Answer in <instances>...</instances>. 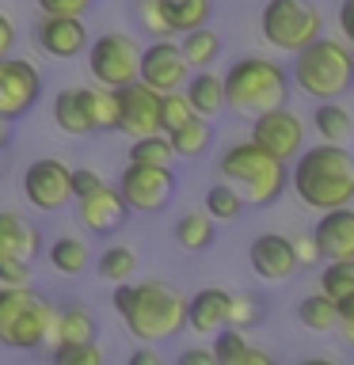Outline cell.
I'll list each match as a JSON object with an SVG mask.
<instances>
[{
    "label": "cell",
    "mask_w": 354,
    "mask_h": 365,
    "mask_svg": "<svg viewBox=\"0 0 354 365\" xmlns=\"http://www.w3.org/2000/svg\"><path fill=\"white\" fill-rule=\"evenodd\" d=\"M111 304L118 308V316L126 319L130 335L137 342H168L187 327V297L176 285L148 278V282H114Z\"/></svg>",
    "instance_id": "cell-1"
},
{
    "label": "cell",
    "mask_w": 354,
    "mask_h": 365,
    "mask_svg": "<svg viewBox=\"0 0 354 365\" xmlns=\"http://www.w3.org/2000/svg\"><path fill=\"white\" fill-rule=\"evenodd\" d=\"M290 187L308 210H339L354 202V156L335 141L301 148L290 168Z\"/></svg>",
    "instance_id": "cell-2"
},
{
    "label": "cell",
    "mask_w": 354,
    "mask_h": 365,
    "mask_svg": "<svg viewBox=\"0 0 354 365\" xmlns=\"http://www.w3.org/2000/svg\"><path fill=\"white\" fill-rule=\"evenodd\" d=\"M221 179H228L233 187L240 190L244 205H274L290 187V164L278 156H270L267 148H259L256 141H240V145H228L221 160Z\"/></svg>",
    "instance_id": "cell-3"
},
{
    "label": "cell",
    "mask_w": 354,
    "mask_h": 365,
    "mask_svg": "<svg viewBox=\"0 0 354 365\" xmlns=\"http://www.w3.org/2000/svg\"><path fill=\"white\" fill-rule=\"evenodd\" d=\"M0 342L8 350L54 346L57 308L31 285H0Z\"/></svg>",
    "instance_id": "cell-4"
},
{
    "label": "cell",
    "mask_w": 354,
    "mask_h": 365,
    "mask_svg": "<svg viewBox=\"0 0 354 365\" xmlns=\"http://www.w3.org/2000/svg\"><path fill=\"white\" fill-rule=\"evenodd\" d=\"M290 99V76L270 57H236L225 68V107L236 114H263L274 107H285Z\"/></svg>",
    "instance_id": "cell-5"
},
{
    "label": "cell",
    "mask_w": 354,
    "mask_h": 365,
    "mask_svg": "<svg viewBox=\"0 0 354 365\" xmlns=\"http://www.w3.org/2000/svg\"><path fill=\"white\" fill-rule=\"evenodd\" d=\"M293 80L308 99H343L354 91V50L343 38H313L305 50L293 53Z\"/></svg>",
    "instance_id": "cell-6"
},
{
    "label": "cell",
    "mask_w": 354,
    "mask_h": 365,
    "mask_svg": "<svg viewBox=\"0 0 354 365\" xmlns=\"http://www.w3.org/2000/svg\"><path fill=\"white\" fill-rule=\"evenodd\" d=\"M324 31V16L313 0H267L259 11V34L282 53L305 50Z\"/></svg>",
    "instance_id": "cell-7"
},
{
    "label": "cell",
    "mask_w": 354,
    "mask_h": 365,
    "mask_svg": "<svg viewBox=\"0 0 354 365\" xmlns=\"http://www.w3.org/2000/svg\"><path fill=\"white\" fill-rule=\"evenodd\" d=\"M88 73L96 84L126 88L141 80V46L122 31H107L88 46Z\"/></svg>",
    "instance_id": "cell-8"
},
{
    "label": "cell",
    "mask_w": 354,
    "mask_h": 365,
    "mask_svg": "<svg viewBox=\"0 0 354 365\" xmlns=\"http://www.w3.org/2000/svg\"><path fill=\"white\" fill-rule=\"evenodd\" d=\"M118 190L130 213H164L171 198H176V175H171L168 164H126V171L118 175Z\"/></svg>",
    "instance_id": "cell-9"
},
{
    "label": "cell",
    "mask_w": 354,
    "mask_h": 365,
    "mask_svg": "<svg viewBox=\"0 0 354 365\" xmlns=\"http://www.w3.org/2000/svg\"><path fill=\"white\" fill-rule=\"evenodd\" d=\"M23 198L42 213H57L65 202H73V168L54 156L34 160L23 175Z\"/></svg>",
    "instance_id": "cell-10"
},
{
    "label": "cell",
    "mask_w": 354,
    "mask_h": 365,
    "mask_svg": "<svg viewBox=\"0 0 354 365\" xmlns=\"http://www.w3.org/2000/svg\"><path fill=\"white\" fill-rule=\"evenodd\" d=\"M251 141L259 148H267L270 156L293 164L297 153L305 148V122L297 118L290 107L263 110V114H256V122H251Z\"/></svg>",
    "instance_id": "cell-11"
},
{
    "label": "cell",
    "mask_w": 354,
    "mask_h": 365,
    "mask_svg": "<svg viewBox=\"0 0 354 365\" xmlns=\"http://www.w3.org/2000/svg\"><path fill=\"white\" fill-rule=\"evenodd\" d=\"M42 96V73L23 57H0V110L8 118H23Z\"/></svg>",
    "instance_id": "cell-12"
},
{
    "label": "cell",
    "mask_w": 354,
    "mask_h": 365,
    "mask_svg": "<svg viewBox=\"0 0 354 365\" xmlns=\"http://www.w3.org/2000/svg\"><path fill=\"white\" fill-rule=\"evenodd\" d=\"M160 96L164 91L148 88L145 80H133V84L118 88V133L133 137H148V133H160Z\"/></svg>",
    "instance_id": "cell-13"
},
{
    "label": "cell",
    "mask_w": 354,
    "mask_h": 365,
    "mask_svg": "<svg viewBox=\"0 0 354 365\" xmlns=\"http://www.w3.org/2000/svg\"><path fill=\"white\" fill-rule=\"evenodd\" d=\"M34 46L54 61H69V57H80L88 50V27L80 16H39Z\"/></svg>",
    "instance_id": "cell-14"
},
{
    "label": "cell",
    "mask_w": 354,
    "mask_h": 365,
    "mask_svg": "<svg viewBox=\"0 0 354 365\" xmlns=\"http://www.w3.org/2000/svg\"><path fill=\"white\" fill-rule=\"evenodd\" d=\"M76 221L96 236H111L130 221V205H126L118 187H107V182H103V187H96L91 194H84V198H76Z\"/></svg>",
    "instance_id": "cell-15"
},
{
    "label": "cell",
    "mask_w": 354,
    "mask_h": 365,
    "mask_svg": "<svg viewBox=\"0 0 354 365\" xmlns=\"http://www.w3.org/2000/svg\"><path fill=\"white\" fill-rule=\"evenodd\" d=\"M187 76H191V65H187V57H183V50L171 38H156L153 46L141 50V80L148 88L176 91V88L187 84Z\"/></svg>",
    "instance_id": "cell-16"
},
{
    "label": "cell",
    "mask_w": 354,
    "mask_h": 365,
    "mask_svg": "<svg viewBox=\"0 0 354 365\" xmlns=\"http://www.w3.org/2000/svg\"><path fill=\"white\" fill-rule=\"evenodd\" d=\"M248 262H251V270H256L263 282H270V285L290 282V278H293V270H297L293 240H290V236H282V232H263V236L251 240Z\"/></svg>",
    "instance_id": "cell-17"
},
{
    "label": "cell",
    "mask_w": 354,
    "mask_h": 365,
    "mask_svg": "<svg viewBox=\"0 0 354 365\" xmlns=\"http://www.w3.org/2000/svg\"><path fill=\"white\" fill-rule=\"evenodd\" d=\"M324 259H354V210L339 205V210H324L313 228Z\"/></svg>",
    "instance_id": "cell-18"
},
{
    "label": "cell",
    "mask_w": 354,
    "mask_h": 365,
    "mask_svg": "<svg viewBox=\"0 0 354 365\" xmlns=\"http://www.w3.org/2000/svg\"><path fill=\"white\" fill-rule=\"evenodd\" d=\"M228 289H198L194 297H187V327L198 331V335H217L228 324Z\"/></svg>",
    "instance_id": "cell-19"
},
{
    "label": "cell",
    "mask_w": 354,
    "mask_h": 365,
    "mask_svg": "<svg viewBox=\"0 0 354 365\" xmlns=\"http://www.w3.org/2000/svg\"><path fill=\"white\" fill-rule=\"evenodd\" d=\"M42 251V236L31 221L19 213H0V259H23L34 262Z\"/></svg>",
    "instance_id": "cell-20"
},
{
    "label": "cell",
    "mask_w": 354,
    "mask_h": 365,
    "mask_svg": "<svg viewBox=\"0 0 354 365\" xmlns=\"http://www.w3.org/2000/svg\"><path fill=\"white\" fill-rule=\"evenodd\" d=\"M187 91L194 114H202V118H217V114L225 110V76H217L213 68H198V73L187 76Z\"/></svg>",
    "instance_id": "cell-21"
},
{
    "label": "cell",
    "mask_w": 354,
    "mask_h": 365,
    "mask_svg": "<svg viewBox=\"0 0 354 365\" xmlns=\"http://www.w3.org/2000/svg\"><path fill=\"white\" fill-rule=\"evenodd\" d=\"M80 96H84V110H88L91 133L118 130V88L91 84V88H80Z\"/></svg>",
    "instance_id": "cell-22"
},
{
    "label": "cell",
    "mask_w": 354,
    "mask_h": 365,
    "mask_svg": "<svg viewBox=\"0 0 354 365\" xmlns=\"http://www.w3.org/2000/svg\"><path fill=\"white\" fill-rule=\"evenodd\" d=\"M54 122H57V130L69 133V137H88V133H91V122H88V110H84V96H80V88L57 91V99H54Z\"/></svg>",
    "instance_id": "cell-23"
},
{
    "label": "cell",
    "mask_w": 354,
    "mask_h": 365,
    "mask_svg": "<svg viewBox=\"0 0 354 365\" xmlns=\"http://www.w3.org/2000/svg\"><path fill=\"white\" fill-rule=\"evenodd\" d=\"M313 125H316L320 141H335V145H347V137L354 133V118H350V110L343 107L339 99H324V103H316Z\"/></svg>",
    "instance_id": "cell-24"
},
{
    "label": "cell",
    "mask_w": 354,
    "mask_h": 365,
    "mask_svg": "<svg viewBox=\"0 0 354 365\" xmlns=\"http://www.w3.org/2000/svg\"><path fill=\"white\" fill-rule=\"evenodd\" d=\"M168 141H171V148H176V156L194 160V156H202L206 148H210V141H213V125H210V118L194 114L187 125H179V130H168Z\"/></svg>",
    "instance_id": "cell-25"
},
{
    "label": "cell",
    "mask_w": 354,
    "mask_h": 365,
    "mask_svg": "<svg viewBox=\"0 0 354 365\" xmlns=\"http://www.w3.org/2000/svg\"><path fill=\"white\" fill-rule=\"evenodd\" d=\"M176 244L183 251H191V255H198V251H206L213 244V217L210 213H198V210H191V213H183L179 221H176Z\"/></svg>",
    "instance_id": "cell-26"
},
{
    "label": "cell",
    "mask_w": 354,
    "mask_h": 365,
    "mask_svg": "<svg viewBox=\"0 0 354 365\" xmlns=\"http://www.w3.org/2000/svg\"><path fill=\"white\" fill-rule=\"evenodd\" d=\"M179 50H183L191 68H210L217 61V53H221V34L210 31V23H206V27H194V31L183 34Z\"/></svg>",
    "instance_id": "cell-27"
},
{
    "label": "cell",
    "mask_w": 354,
    "mask_h": 365,
    "mask_svg": "<svg viewBox=\"0 0 354 365\" xmlns=\"http://www.w3.org/2000/svg\"><path fill=\"white\" fill-rule=\"evenodd\" d=\"M164 11H168V23L171 31H194V27H206L213 16V0H164Z\"/></svg>",
    "instance_id": "cell-28"
},
{
    "label": "cell",
    "mask_w": 354,
    "mask_h": 365,
    "mask_svg": "<svg viewBox=\"0 0 354 365\" xmlns=\"http://www.w3.org/2000/svg\"><path fill=\"white\" fill-rule=\"evenodd\" d=\"M297 319H301V327H308V331H331L339 319V304L331 301L324 289L308 293L305 301L297 304Z\"/></svg>",
    "instance_id": "cell-29"
},
{
    "label": "cell",
    "mask_w": 354,
    "mask_h": 365,
    "mask_svg": "<svg viewBox=\"0 0 354 365\" xmlns=\"http://www.w3.org/2000/svg\"><path fill=\"white\" fill-rule=\"evenodd\" d=\"M320 289H324L335 304L354 297V259H328L324 274H320Z\"/></svg>",
    "instance_id": "cell-30"
},
{
    "label": "cell",
    "mask_w": 354,
    "mask_h": 365,
    "mask_svg": "<svg viewBox=\"0 0 354 365\" xmlns=\"http://www.w3.org/2000/svg\"><path fill=\"white\" fill-rule=\"evenodd\" d=\"M46 255H50V262H54L57 274H80V270L88 267V244H84V240H76V236L54 240Z\"/></svg>",
    "instance_id": "cell-31"
},
{
    "label": "cell",
    "mask_w": 354,
    "mask_h": 365,
    "mask_svg": "<svg viewBox=\"0 0 354 365\" xmlns=\"http://www.w3.org/2000/svg\"><path fill=\"white\" fill-rule=\"evenodd\" d=\"M213 361L217 365H248V354H251V342H248V331H236V327H221L213 339Z\"/></svg>",
    "instance_id": "cell-32"
},
{
    "label": "cell",
    "mask_w": 354,
    "mask_h": 365,
    "mask_svg": "<svg viewBox=\"0 0 354 365\" xmlns=\"http://www.w3.org/2000/svg\"><path fill=\"white\" fill-rule=\"evenodd\" d=\"M206 213L213 217V221H236L240 210H244V198H240V190L233 187V182H213L210 190H206Z\"/></svg>",
    "instance_id": "cell-33"
},
{
    "label": "cell",
    "mask_w": 354,
    "mask_h": 365,
    "mask_svg": "<svg viewBox=\"0 0 354 365\" xmlns=\"http://www.w3.org/2000/svg\"><path fill=\"white\" fill-rule=\"evenodd\" d=\"M57 342H96V319H91V312H84V308H65V312H57Z\"/></svg>",
    "instance_id": "cell-34"
},
{
    "label": "cell",
    "mask_w": 354,
    "mask_h": 365,
    "mask_svg": "<svg viewBox=\"0 0 354 365\" xmlns=\"http://www.w3.org/2000/svg\"><path fill=\"white\" fill-rule=\"evenodd\" d=\"M130 160L133 164H168L171 168L176 148H171L168 133L160 130V133H148V137H133L130 141Z\"/></svg>",
    "instance_id": "cell-35"
},
{
    "label": "cell",
    "mask_w": 354,
    "mask_h": 365,
    "mask_svg": "<svg viewBox=\"0 0 354 365\" xmlns=\"http://www.w3.org/2000/svg\"><path fill=\"white\" fill-rule=\"evenodd\" d=\"M96 274L103 282H130L133 274H137V255L130 247H107L99 255V262H96Z\"/></svg>",
    "instance_id": "cell-36"
},
{
    "label": "cell",
    "mask_w": 354,
    "mask_h": 365,
    "mask_svg": "<svg viewBox=\"0 0 354 365\" xmlns=\"http://www.w3.org/2000/svg\"><path fill=\"white\" fill-rule=\"evenodd\" d=\"M259 324H263V301L256 293H233V297H228V324L225 327L251 331Z\"/></svg>",
    "instance_id": "cell-37"
},
{
    "label": "cell",
    "mask_w": 354,
    "mask_h": 365,
    "mask_svg": "<svg viewBox=\"0 0 354 365\" xmlns=\"http://www.w3.org/2000/svg\"><path fill=\"white\" fill-rule=\"evenodd\" d=\"M133 19L141 23V31H148L153 38H171V23L164 11V0H133Z\"/></svg>",
    "instance_id": "cell-38"
},
{
    "label": "cell",
    "mask_w": 354,
    "mask_h": 365,
    "mask_svg": "<svg viewBox=\"0 0 354 365\" xmlns=\"http://www.w3.org/2000/svg\"><path fill=\"white\" fill-rule=\"evenodd\" d=\"M191 118H194V107H191V99H187V91H183V88L160 96V125H164V133L187 125Z\"/></svg>",
    "instance_id": "cell-39"
},
{
    "label": "cell",
    "mask_w": 354,
    "mask_h": 365,
    "mask_svg": "<svg viewBox=\"0 0 354 365\" xmlns=\"http://www.w3.org/2000/svg\"><path fill=\"white\" fill-rule=\"evenodd\" d=\"M50 354L57 365H103V350L96 342H57Z\"/></svg>",
    "instance_id": "cell-40"
},
{
    "label": "cell",
    "mask_w": 354,
    "mask_h": 365,
    "mask_svg": "<svg viewBox=\"0 0 354 365\" xmlns=\"http://www.w3.org/2000/svg\"><path fill=\"white\" fill-rule=\"evenodd\" d=\"M42 16H80L84 19L96 0H34Z\"/></svg>",
    "instance_id": "cell-41"
},
{
    "label": "cell",
    "mask_w": 354,
    "mask_h": 365,
    "mask_svg": "<svg viewBox=\"0 0 354 365\" xmlns=\"http://www.w3.org/2000/svg\"><path fill=\"white\" fill-rule=\"evenodd\" d=\"M290 240H293L297 267H316V262H324V251H320V244H316L313 232H297V236H290Z\"/></svg>",
    "instance_id": "cell-42"
},
{
    "label": "cell",
    "mask_w": 354,
    "mask_h": 365,
    "mask_svg": "<svg viewBox=\"0 0 354 365\" xmlns=\"http://www.w3.org/2000/svg\"><path fill=\"white\" fill-rule=\"evenodd\" d=\"M0 285H31V262L0 259Z\"/></svg>",
    "instance_id": "cell-43"
},
{
    "label": "cell",
    "mask_w": 354,
    "mask_h": 365,
    "mask_svg": "<svg viewBox=\"0 0 354 365\" xmlns=\"http://www.w3.org/2000/svg\"><path fill=\"white\" fill-rule=\"evenodd\" d=\"M96 187H103V175L91 168H73V198H84Z\"/></svg>",
    "instance_id": "cell-44"
},
{
    "label": "cell",
    "mask_w": 354,
    "mask_h": 365,
    "mask_svg": "<svg viewBox=\"0 0 354 365\" xmlns=\"http://www.w3.org/2000/svg\"><path fill=\"white\" fill-rule=\"evenodd\" d=\"M335 331L339 339L347 342V346L354 350V297H347V301L339 304V319H335Z\"/></svg>",
    "instance_id": "cell-45"
},
{
    "label": "cell",
    "mask_w": 354,
    "mask_h": 365,
    "mask_svg": "<svg viewBox=\"0 0 354 365\" xmlns=\"http://www.w3.org/2000/svg\"><path fill=\"white\" fill-rule=\"evenodd\" d=\"M339 31H343V42L354 50V0H343L339 4Z\"/></svg>",
    "instance_id": "cell-46"
},
{
    "label": "cell",
    "mask_w": 354,
    "mask_h": 365,
    "mask_svg": "<svg viewBox=\"0 0 354 365\" xmlns=\"http://www.w3.org/2000/svg\"><path fill=\"white\" fill-rule=\"evenodd\" d=\"M11 50H16V23H11V16L0 11V57H8Z\"/></svg>",
    "instance_id": "cell-47"
},
{
    "label": "cell",
    "mask_w": 354,
    "mask_h": 365,
    "mask_svg": "<svg viewBox=\"0 0 354 365\" xmlns=\"http://www.w3.org/2000/svg\"><path fill=\"white\" fill-rule=\"evenodd\" d=\"M130 365H164V361H160V354L153 350V342H145L141 350L130 354Z\"/></svg>",
    "instance_id": "cell-48"
},
{
    "label": "cell",
    "mask_w": 354,
    "mask_h": 365,
    "mask_svg": "<svg viewBox=\"0 0 354 365\" xmlns=\"http://www.w3.org/2000/svg\"><path fill=\"white\" fill-rule=\"evenodd\" d=\"M179 365H217V361H213V350H183Z\"/></svg>",
    "instance_id": "cell-49"
},
{
    "label": "cell",
    "mask_w": 354,
    "mask_h": 365,
    "mask_svg": "<svg viewBox=\"0 0 354 365\" xmlns=\"http://www.w3.org/2000/svg\"><path fill=\"white\" fill-rule=\"evenodd\" d=\"M8 141H11V118H8L4 110H0V153L8 148Z\"/></svg>",
    "instance_id": "cell-50"
}]
</instances>
